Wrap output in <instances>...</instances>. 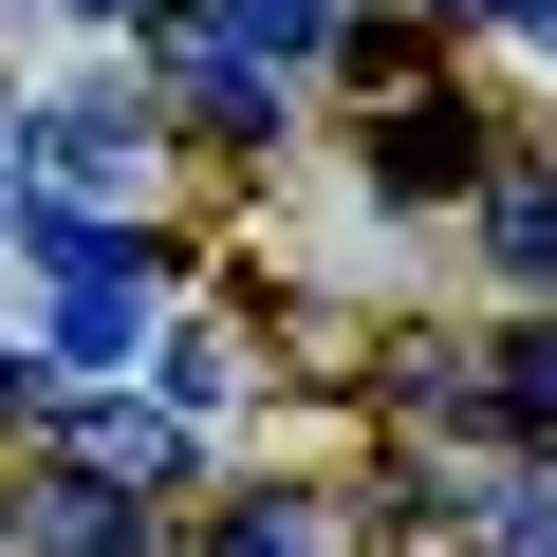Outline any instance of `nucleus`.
I'll list each match as a JSON object with an SVG mask.
<instances>
[{
	"instance_id": "f257e3e1",
	"label": "nucleus",
	"mask_w": 557,
	"mask_h": 557,
	"mask_svg": "<svg viewBox=\"0 0 557 557\" xmlns=\"http://www.w3.org/2000/svg\"><path fill=\"white\" fill-rule=\"evenodd\" d=\"M372 186H391V205L483 186V112H465V94H391V112H372Z\"/></svg>"
},
{
	"instance_id": "f03ea898",
	"label": "nucleus",
	"mask_w": 557,
	"mask_h": 557,
	"mask_svg": "<svg viewBox=\"0 0 557 557\" xmlns=\"http://www.w3.org/2000/svg\"><path fill=\"white\" fill-rule=\"evenodd\" d=\"M20 149H38V205H94V186H131L149 112H131V94H57V112H38Z\"/></svg>"
},
{
	"instance_id": "7ed1b4c3",
	"label": "nucleus",
	"mask_w": 557,
	"mask_h": 557,
	"mask_svg": "<svg viewBox=\"0 0 557 557\" xmlns=\"http://www.w3.org/2000/svg\"><path fill=\"white\" fill-rule=\"evenodd\" d=\"M483 260L520 298H557V168H483Z\"/></svg>"
},
{
	"instance_id": "20e7f679",
	"label": "nucleus",
	"mask_w": 557,
	"mask_h": 557,
	"mask_svg": "<svg viewBox=\"0 0 557 557\" xmlns=\"http://www.w3.org/2000/svg\"><path fill=\"white\" fill-rule=\"evenodd\" d=\"M38 557H149V520H131V483H94V465H75V483L38 502Z\"/></svg>"
},
{
	"instance_id": "39448f33",
	"label": "nucleus",
	"mask_w": 557,
	"mask_h": 557,
	"mask_svg": "<svg viewBox=\"0 0 557 557\" xmlns=\"http://www.w3.org/2000/svg\"><path fill=\"white\" fill-rule=\"evenodd\" d=\"M75 465H94V483H168L186 428H168V409H75Z\"/></svg>"
},
{
	"instance_id": "423d86ee",
	"label": "nucleus",
	"mask_w": 557,
	"mask_h": 557,
	"mask_svg": "<svg viewBox=\"0 0 557 557\" xmlns=\"http://www.w3.org/2000/svg\"><path fill=\"white\" fill-rule=\"evenodd\" d=\"M205 38H223V57H260V75H278V57H317V0H223V20H205Z\"/></svg>"
},
{
	"instance_id": "0eeeda50",
	"label": "nucleus",
	"mask_w": 557,
	"mask_h": 557,
	"mask_svg": "<svg viewBox=\"0 0 557 557\" xmlns=\"http://www.w3.org/2000/svg\"><path fill=\"white\" fill-rule=\"evenodd\" d=\"M483 391H502V428H557V317H539V335H502V372H483Z\"/></svg>"
},
{
	"instance_id": "6e6552de",
	"label": "nucleus",
	"mask_w": 557,
	"mask_h": 557,
	"mask_svg": "<svg viewBox=\"0 0 557 557\" xmlns=\"http://www.w3.org/2000/svg\"><path fill=\"white\" fill-rule=\"evenodd\" d=\"M223 557H335V520H317V502H242V520H223Z\"/></svg>"
},
{
	"instance_id": "1a4fd4ad",
	"label": "nucleus",
	"mask_w": 557,
	"mask_h": 557,
	"mask_svg": "<svg viewBox=\"0 0 557 557\" xmlns=\"http://www.w3.org/2000/svg\"><path fill=\"white\" fill-rule=\"evenodd\" d=\"M502 557H557V520H502Z\"/></svg>"
},
{
	"instance_id": "9d476101",
	"label": "nucleus",
	"mask_w": 557,
	"mask_h": 557,
	"mask_svg": "<svg viewBox=\"0 0 557 557\" xmlns=\"http://www.w3.org/2000/svg\"><path fill=\"white\" fill-rule=\"evenodd\" d=\"M75 20H131V0H75Z\"/></svg>"
}]
</instances>
